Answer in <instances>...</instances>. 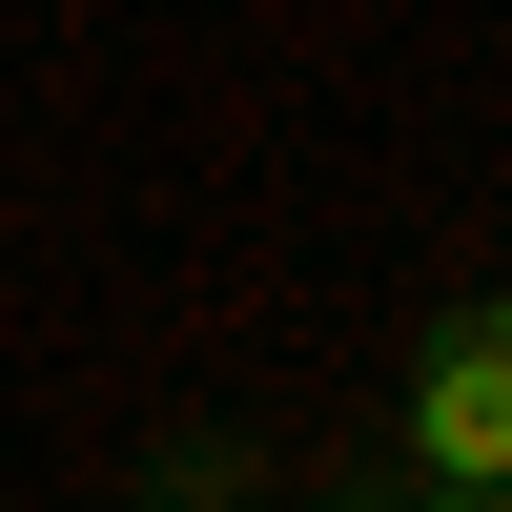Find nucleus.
I'll return each mask as SVG.
<instances>
[{
	"instance_id": "obj_1",
	"label": "nucleus",
	"mask_w": 512,
	"mask_h": 512,
	"mask_svg": "<svg viewBox=\"0 0 512 512\" xmlns=\"http://www.w3.org/2000/svg\"><path fill=\"white\" fill-rule=\"evenodd\" d=\"M390 431H410V472H431V512H512V287L431 308V349H410Z\"/></svg>"
},
{
	"instance_id": "obj_2",
	"label": "nucleus",
	"mask_w": 512,
	"mask_h": 512,
	"mask_svg": "<svg viewBox=\"0 0 512 512\" xmlns=\"http://www.w3.org/2000/svg\"><path fill=\"white\" fill-rule=\"evenodd\" d=\"M308 512H390V492H308Z\"/></svg>"
}]
</instances>
